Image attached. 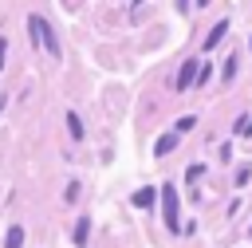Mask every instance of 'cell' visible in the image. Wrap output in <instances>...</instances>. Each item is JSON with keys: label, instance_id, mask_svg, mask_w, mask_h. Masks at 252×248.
<instances>
[{"label": "cell", "instance_id": "1", "mask_svg": "<svg viewBox=\"0 0 252 248\" xmlns=\"http://www.w3.org/2000/svg\"><path fill=\"white\" fill-rule=\"evenodd\" d=\"M161 213H165V224L173 228V232H181V217H177V193H173V185H161Z\"/></svg>", "mask_w": 252, "mask_h": 248}, {"label": "cell", "instance_id": "7", "mask_svg": "<svg viewBox=\"0 0 252 248\" xmlns=\"http://www.w3.org/2000/svg\"><path fill=\"white\" fill-rule=\"evenodd\" d=\"M4 248H24V228H20V224H12V228H8V240H4Z\"/></svg>", "mask_w": 252, "mask_h": 248}, {"label": "cell", "instance_id": "3", "mask_svg": "<svg viewBox=\"0 0 252 248\" xmlns=\"http://www.w3.org/2000/svg\"><path fill=\"white\" fill-rule=\"evenodd\" d=\"M39 20V39H43V51L47 55H63V47H59V39H55V31H51V20H43V16H35Z\"/></svg>", "mask_w": 252, "mask_h": 248}, {"label": "cell", "instance_id": "13", "mask_svg": "<svg viewBox=\"0 0 252 248\" xmlns=\"http://www.w3.org/2000/svg\"><path fill=\"white\" fill-rule=\"evenodd\" d=\"M0 106H4V102H0Z\"/></svg>", "mask_w": 252, "mask_h": 248}, {"label": "cell", "instance_id": "8", "mask_svg": "<svg viewBox=\"0 0 252 248\" xmlns=\"http://www.w3.org/2000/svg\"><path fill=\"white\" fill-rule=\"evenodd\" d=\"M154 197H158L154 189H138V193H134V205H138V209H150V205H154Z\"/></svg>", "mask_w": 252, "mask_h": 248}, {"label": "cell", "instance_id": "5", "mask_svg": "<svg viewBox=\"0 0 252 248\" xmlns=\"http://www.w3.org/2000/svg\"><path fill=\"white\" fill-rule=\"evenodd\" d=\"M87 236H91V220H87V217H79V224H75V248H83V244H87Z\"/></svg>", "mask_w": 252, "mask_h": 248}, {"label": "cell", "instance_id": "2", "mask_svg": "<svg viewBox=\"0 0 252 248\" xmlns=\"http://www.w3.org/2000/svg\"><path fill=\"white\" fill-rule=\"evenodd\" d=\"M197 79H201V63H197V59H185L181 71H177V83H173V87L185 91V87H197Z\"/></svg>", "mask_w": 252, "mask_h": 248}, {"label": "cell", "instance_id": "4", "mask_svg": "<svg viewBox=\"0 0 252 248\" xmlns=\"http://www.w3.org/2000/svg\"><path fill=\"white\" fill-rule=\"evenodd\" d=\"M224 31H228V20H220V24H217V28L209 31V39H205V51H213V47H217V43L224 39Z\"/></svg>", "mask_w": 252, "mask_h": 248}, {"label": "cell", "instance_id": "12", "mask_svg": "<svg viewBox=\"0 0 252 248\" xmlns=\"http://www.w3.org/2000/svg\"><path fill=\"white\" fill-rule=\"evenodd\" d=\"M248 47H252V39H248Z\"/></svg>", "mask_w": 252, "mask_h": 248}, {"label": "cell", "instance_id": "6", "mask_svg": "<svg viewBox=\"0 0 252 248\" xmlns=\"http://www.w3.org/2000/svg\"><path fill=\"white\" fill-rule=\"evenodd\" d=\"M173 146H177V138H173V134H161V138H158V146H154V154H158V157H165Z\"/></svg>", "mask_w": 252, "mask_h": 248}, {"label": "cell", "instance_id": "11", "mask_svg": "<svg viewBox=\"0 0 252 248\" xmlns=\"http://www.w3.org/2000/svg\"><path fill=\"white\" fill-rule=\"evenodd\" d=\"M248 177H252V169H248V165H240V169H236V185H248Z\"/></svg>", "mask_w": 252, "mask_h": 248}, {"label": "cell", "instance_id": "10", "mask_svg": "<svg viewBox=\"0 0 252 248\" xmlns=\"http://www.w3.org/2000/svg\"><path fill=\"white\" fill-rule=\"evenodd\" d=\"M193 126H197V118H193V114H185V118H177V130H193Z\"/></svg>", "mask_w": 252, "mask_h": 248}, {"label": "cell", "instance_id": "9", "mask_svg": "<svg viewBox=\"0 0 252 248\" xmlns=\"http://www.w3.org/2000/svg\"><path fill=\"white\" fill-rule=\"evenodd\" d=\"M67 130H71V138H75V142L83 138V122H79V114H67Z\"/></svg>", "mask_w": 252, "mask_h": 248}]
</instances>
